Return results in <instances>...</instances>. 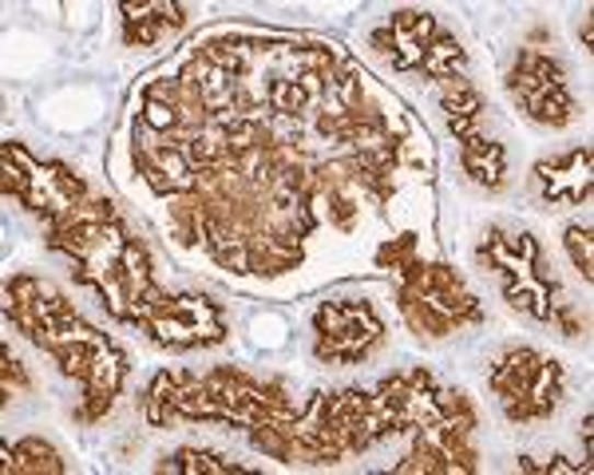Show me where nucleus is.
<instances>
[{
    "label": "nucleus",
    "mask_w": 594,
    "mask_h": 475,
    "mask_svg": "<svg viewBox=\"0 0 594 475\" xmlns=\"http://www.w3.org/2000/svg\"><path fill=\"white\" fill-rule=\"evenodd\" d=\"M321 333H325V353L333 357H361L369 349V341L377 337V321L365 305H333V309H321L318 317Z\"/></svg>",
    "instance_id": "f257e3e1"
},
{
    "label": "nucleus",
    "mask_w": 594,
    "mask_h": 475,
    "mask_svg": "<svg viewBox=\"0 0 594 475\" xmlns=\"http://www.w3.org/2000/svg\"><path fill=\"white\" fill-rule=\"evenodd\" d=\"M159 333L167 341H179V344H191V341H203V337H218V317L215 309L198 297H179L163 309L159 317Z\"/></svg>",
    "instance_id": "f03ea898"
},
{
    "label": "nucleus",
    "mask_w": 594,
    "mask_h": 475,
    "mask_svg": "<svg viewBox=\"0 0 594 475\" xmlns=\"http://www.w3.org/2000/svg\"><path fill=\"white\" fill-rule=\"evenodd\" d=\"M586 167H591V155L586 151L567 155L563 162H544V167H539L544 194L555 199V203H579V199H586V191H591V174H586Z\"/></svg>",
    "instance_id": "7ed1b4c3"
},
{
    "label": "nucleus",
    "mask_w": 594,
    "mask_h": 475,
    "mask_svg": "<svg viewBox=\"0 0 594 475\" xmlns=\"http://www.w3.org/2000/svg\"><path fill=\"white\" fill-rule=\"evenodd\" d=\"M432 32H436V24H432V16H421V12H400L397 21H392V36H397V48H400L397 60L404 64V68L424 64V41H429Z\"/></svg>",
    "instance_id": "20e7f679"
},
{
    "label": "nucleus",
    "mask_w": 594,
    "mask_h": 475,
    "mask_svg": "<svg viewBox=\"0 0 594 475\" xmlns=\"http://www.w3.org/2000/svg\"><path fill=\"white\" fill-rule=\"evenodd\" d=\"M464 162H468V171L476 182H488V186H495L503 174V151L495 147V143H483V139H471L468 143V155H464Z\"/></svg>",
    "instance_id": "39448f33"
},
{
    "label": "nucleus",
    "mask_w": 594,
    "mask_h": 475,
    "mask_svg": "<svg viewBox=\"0 0 594 475\" xmlns=\"http://www.w3.org/2000/svg\"><path fill=\"white\" fill-rule=\"evenodd\" d=\"M424 64H429L432 76H448V71H456V64H460V44L441 36L432 48H424Z\"/></svg>",
    "instance_id": "423d86ee"
},
{
    "label": "nucleus",
    "mask_w": 594,
    "mask_h": 475,
    "mask_svg": "<svg viewBox=\"0 0 594 475\" xmlns=\"http://www.w3.org/2000/svg\"><path fill=\"white\" fill-rule=\"evenodd\" d=\"M567 246H571L574 265L583 270V278H591V230H579V226H574V230L567 234Z\"/></svg>",
    "instance_id": "0eeeda50"
},
{
    "label": "nucleus",
    "mask_w": 594,
    "mask_h": 475,
    "mask_svg": "<svg viewBox=\"0 0 594 475\" xmlns=\"http://www.w3.org/2000/svg\"><path fill=\"white\" fill-rule=\"evenodd\" d=\"M147 123H151V127H171L174 115L167 112L163 103H151V108H147Z\"/></svg>",
    "instance_id": "6e6552de"
}]
</instances>
